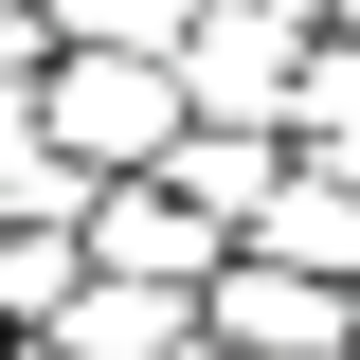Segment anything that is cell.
<instances>
[{
	"label": "cell",
	"instance_id": "obj_3",
	"mask_svg": "<svg viewBox=\"0 0 360 360\" xmlns=\"http://www.w3.org/2000/svg\"><path fill=\"white\" fill-rule=\"evenodd\" d=\"M108 270H198V198H108Z\"/></svg>",
	"mask_w": 360,
	"mask_h": 360
},
{
	"label": "cell",
	"instance_id": "obj_1",
	"mask_svg": "<svg viewBox=\"0 0 360 360\" xmlns=\"http://www.w3.org/2000/svg\"><path fill=\"white\" fill-rule=\"evenodd\" d=\"M180 127V54H108L90 37L72 72H54V144H72V162H127V144H162Z\"/></svg>",
	"mask_w": 360,
	"mask_h": 360
},
{
	"label": "cell",
	"instance_id": "obj_5",
	"mask_svg": "<svg viewBox=\"0 0 360 360\" xmlns=\"http://www.w3.org/2000/svg\"><path fill=\"white\" fill-rule=\"evenodd\" d=\"M72 37H108V54H162V37H127V18H180V0H54Z\"/></svg>",
	"mask_w": 360,
	"mask_h": 360
},
{
	"label": "cell",
	"instance_id": "obj_4",
	"mask_svg": "<svg viewBox=\"0 0 360 360\" xmlns=\"http://www.w3.org/2000/svg\"><path fill=\"white\" fill-rule=\"evenodd\" d=\"M0 217H72V144H37V127H0Z\"/></svg>",
	"mask_w": 360,
	"mask_h": 360
},
{
	"label": "cell",
	"instance_id": "obj_2",
	"mask_svg": "<svg viewBox=\"0 0 360 360\" xmlns=\"http://www.w3.org/2000/svg\"><path fill=\"white\" fill-rule=\"evenodd\" d=\"M270 252H307V270H360V162L307 180V198H270Z\"/></svg>",
	"mask_w": 360,
	"mask_h": 360
}]
</instances>
